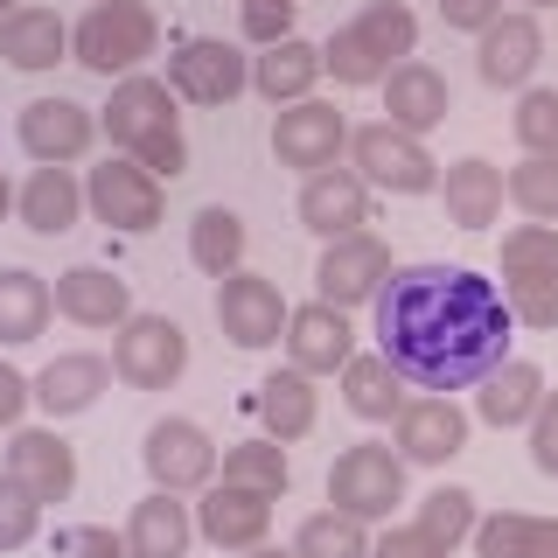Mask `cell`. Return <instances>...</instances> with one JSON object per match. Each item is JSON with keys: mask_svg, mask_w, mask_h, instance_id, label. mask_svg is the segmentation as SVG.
<instances>
[{"mask_svg": "<svg viewBox=\"0 0 558 558\" xmlns=\"http://www.w3.org/2000/svg\"><path fill=\"white\" fill-rule=\"evenodd\" d=\"M377 342L418 391H468L502 363L510 301L468 266H405L377 287Z\"/></svg>", "mask_w": 558, "mask_h": 558, "instance_id": "cell-1", "label": "cell"}, {"mask_svg": "<svg viewBox=\"0 0 558 558\" xmlns=\"http://www.w3.org/2000/svg\"><path fill=\"white\" fill-rule=\"evenodd\" d=\"M412 35H418L412 8H398V0H377L363 22H349L336 43L322 49V70H336L342 84H377L384 70H391V57H405V49H412Z\"/></svg>", "mask_w": 558, "mask_h": 558, "instance_id": "cell-2", "label": "cell"}, {"mask_svg": "<svg viewBox=\"0 0 558 558\" xmlns=\"http://www.w3.org/2000/svg\"><path fill=\"white\" fill-rule=\"evenodd\" d=\"M140 57H154V14L140 0H98L77 22V63L112 77V70H133Z\"/></svg>", "mask_w": 558, "mask_h": 558, "instance_id": "cell-3", "label": "cell"}, {"mask_svg": "<svg viewBox=\"0 0 558 558\" xmlns=\"http://www.w3.org/2000/svg\"><path fill=\"white\" fill-rule=\"evenodd\" d=\"M112 363H119V377H126V384H140V391H161V384L182 377L189 342H182V328H174L168 314H126V322H119Z\"/></svg>", "mask_w": 558, "mask_h": 558, "instance_id": "cell-4", "label": "cell"}, {"mask_svg": "<svg viewBox=\"0 0 558 558\" xmlns=\"http://www.w3.org/2000/svg\"><path fill=\"white\" fill-rule=\"evenodd\" d=\"M405 488V468H398L391 447H349L336 468H328V496L349 517H384Z\"/></svg>", "mask_w": 558, "mask_h": 558, "instance_id": "cell-5", "label": "cell"}, {"mask_svg": "<svg viewBox=\"0 0 558 558\" xmlns=\"http://www.w3.org/2000/svg\"><path fill=\"white\" fill-rule=\"evenodd\" d=\"M314 279H322V301L328 307H356V301H377V287L391 279V252H384L377 238L349 231L322 252V266H314Z\"/></svg>", "mask_w": 558, "mask_h": 558, "instance_id": "cell-6", "label": "cell"}, {"mask_svg": "<svg viewBox=\"0 0 558 558\" xmlns=\"http://www.w3.org/2000/svg\"><path fill=\"white\" fill-rule=\"evenodd\" d=\"M349 147H356V168L371 174L377 189H398V196H418V189H433V154L418 147L405 126H363Z\"/></svg>", "mask_w": 558, "mask_h": 558, "instance_id": "cell-7", "label": "cell"}, {"mask_svg": "<svg viewBox=\"0 0 558 558\" xmlns=\"http://www.w3.org/2000/svg\"><path fill=\"white\" fill-rule=\"evenodd\" d=\"M92 209L112 231H154L161 223V189L140 161H105L92 168Z\"/></svg>", "mask_w": 558, "mask_h": 558, "instance_id": "cell-8", "label": "cell"}, {"mask_svg": "<svg viewBox=\"0 0 558 558\" xmlns=\"http://www.w3.org/2000/svg\"><path fill=\"white\" fill-rule=\"evenodd\" d=\"M217 322H223V336H231L238 349L279 342V322H287L279 287H272V279H258V272H231V279H223V293H217Z\"/></svg>", "mask_w": 558, "mask_h": 558, "instance_id": "cell-9", "label": "cell"}, {"mask_svg": "<svg viewBox=\"0 0 558 558\" xmlns=\"http://www.w3.org/2000/svg\"><path fill=\"white\" fill-rule=\"evenodd\" d=\"M147 475L168 488H196L209 482V468H217V447L203 440V426H189V418H161V426H147Z\"/></svg>", "mask_w": 558, "mask_h": 558, "instance_id": "cell-10", "label": "cell"}, {"mask_svg": "<svg viewBox=\"0 0 558 558\" xmlns=\"http://www.w3.org/2000/svg\"><path fill=\"white\" fill-rule=\"evenodd\" d=\"M342 147V112L322 98H293V112H279L272 126V154L287 168H328Z\"/></svg>", "mask_w": 558, "mask_h": 558, "instance_id": "cell-11", "label": "cell"}, {"mask_svg": "<svg viewBox=\"0 0 558 558\" xmlns=\"http://www.w3.org/2000/svg\"><path fill=\"white\" fill-rule=\"evenodd\" d=\"M174 92L196 98V105H231L244 92V57L231 43H209V35H196V43L174 49Z\"/></svg>", "mask_w": 558, "mask_h": 558, "instance_id": "cell-12", "label": "cell"}, {"mask_svg": "<svg viewBox=\"0 0 558 558\" xmlns=\"http://www.w3.org/2000/svg\"><path fill=\"white\" fill-rule=\"evenodd\" d=\"M22 147L35 161H70V154L92 147V112L77 98H35L22 112Z\"/></svg>", "mask_w": 558, "mask_h": 558, "instance_id": "cell-13", "label": "cell"}, {"mask_svg": "<svg viewBox=\"0 0 558 558\" xmlns=\"http://www.w3.org/2000/svg\"><path fill=\"white\" fill-rule=\"evenodd\" d=\"M8 475L28 488L35 502H63L70 482H77V461H70V447L57 433H14L8 447Z\"/></svg>", "mask_w": 558, "mask_h": 558, "instance_id": "cell-14", "label": "cell"}, {"mask_svg": "<svg viewBox=\"0 0 558 558\" xmlns=\"http://www.w3.org/2000/svg\"><path fill=\"white\" fill-rule=\"evenodd\" d=\"M57 307L70 322H84V328H112V322L133 314V293H126V279L105 272V266H70L57 279Z\"/></svg>", "mask_w": 558, "mask_h": 558, "instance_id": "cell-15", "label": "cell"}, {"mask_svg": "<svg viewBox=\"0 0 558 558\" xmlns=\"http://www.w3.org/2000/svg\"><path fill=\"white\" fill-rule=\"evenodd\" d=\"M287 349H293V371H336V363H349V322L342 307L314 301V307H293L287 314Z\"/></svg>", "mask_w": 558, "mask_h": 558, "instance_id": "cell-16", "label": "cell"}, {"mask_svg": "<svg viewBox=\"0 0 558 558\" xmlns=\"http://www.w3.org/2000/svg\"><path fill=\"white\" fill-rule=\"evenodd\" d=\"M545 57V35H537L531 14H496L482 28V77L488 84H523Z\"/></svg>", "mask_w": 558, "mask_h": 558, "instance_id": "cell-17", "label": "cell"}, {"mask_svg": "<svg viewBox=\"0 0 558 558\" xmlns=\"http://www.w3.org/2000/svg\"><path fill=\"white\" fill-rule=\"evenodd\" d=\"M384 112H391V126H405V133L440 126V119H447V77L426 70V63L391 70V84H384Z\"/></svg>", "mask_w": 558, "mask_h": 558, "instance_id": "cell-18", "label": "cell"}, {"mask_svg": "<svg viewBox=\"0 0 558 558\" xmlns=\"http://www.w3.org/2000/svg\"><path fill=\"white\" fill-rule=\"evenodd\" d=\"M63 49H70V28L49 8H14L8 22H0V57L14 70H49Z\"/></svg>", "mask_w": 558, "mask_h": 558, "instance_id": "cell-19", "label": "cell"}, {"mask_svg": "<svg viewBox=\"0 0 558 558\" xmlns=\"http://www.w3.org/2000/svg\"><path fill=\"white\" fill-rule=\"evenodd\" d=\"M105 126H112V140H126V147H140L147 133L174 126L168 84H154V77H126V84L112 92V105H105Z\"/></svg>", "mask_w": 558, "mask_h": 558, "instance_id": "cell-20", "label": "cell"}, {"mask_svg": "<svg viewBox=\"0 0 558 558\" xmlns=\"http://www.w3.org/2000/svg\"><path fill=\"white\" fill-rule=\"evenodd\" d=\"M468 440V418L447 405V398H426V405H405L398 412V447L412 453V461H447V453H461Z\"/></svg>", "mask_w": 558, "mask_h": 558, "instance_id": "cell-21", "label": "cell"}, {"mask_svg": "<svg viewBox=\"0 0 558 558\" xmlns=\"http://www.w3.org/2000/svg\"><path fill=\"white\" fill-rule=\"evenodd\" d=\"M301 223L322 238H349L363 223V182L356 174H314L301 189Z\"/></svg>", "mask_w": 558, "mask_h": 558, "instance_id": "cell-22", "label": "cell"}, {"mask_svg": "<svg viewBox=\"0 0 558 558\" xmlns=\"http://www.w3.org/2000/svg\"><path fill=\"white\" fill-rule=\"evenodd\" d=\"M126 558H189V510H182V502H168V488L133 510Z\"/></svg>", "mask_w": 558, "mask_h": 558, "instance_id": "cell-23", "label": "cell"}, {"mask_svg": "<svg viewBox=\"0 0 558 558\" xmlns=\"http://www.w3.org/2000/svg\"><path fill=\"white\" fill-rule=\"evenodd\" d=\"M266 523H272V510H266V496H252V488H231V482H223L217 496L203 502V531L217 537V545H231V551L258 545V537H266Z\"/></svg>", "mask_w": 558, "mask_h": 558, "instance_id": "cell-24", "label": "cell"}, {"mask_svg": "<svg viewBox=\"0 0 558 558\" xmlns=\"http://www.w3.org/2000/svg\"><path fill=\"white\" fill-rule=\"evenodd\" d=\"M496 209H502V174L488 161H453L447 168V217L461 223V231L496 223Z\"/></svg>", "mask_w": 558, "mask_h": 558, "instance_id": "cell-25", "label": "cell"}, {"mask_svg": "<svg viewBox=\"0 0 558 558\" xmlns=\"http://www.w3.org/2000/svg\"><path fill=\"white\" fill-rule=\"evenodd\" d=\"M258 92H266L272 105L279 98H307V84L322 77V49L301 43V35H287V43H266V57H258Z\"/></svg>", "mask_w": 558, "mask_h": 558, "instance_id": "cell-26", "label": "cell"}, {"mask_svg": "<svg viewBox=\"0 0 558 558\" xmlns=\"http://www.w3.org/2000/svg\"><path fill=\"white\" fill-rule=\"evenodd\" d=\"M77 182H70V174L49 161V168H35V182L22 189V223L28 231H43V238H63L70 223H77Z\"/></svg>", "mask_w": 558, "mask_h": 558, "instance_id": "cell-27", "label": "cell"}, {"mask_svg": "<svg viewBox=\"0 0 558 558\" xmlns=\"http://www.w3.org/2000/svg\"><path fill=\"white\" fill-rule=\"evenodd\" d=\"M482 384H488V391H482V418H488V426H517V418H531L537 398H545L537 363H496Z\"/></svg>", "mask_w": 558, "mask_h": 558, "instance_id": "cell-28", "label": "cell"}, {"mask_svg": "<svg viewBox=\"0 0 558 558\" xmlns=\"http://www.w3.org/2000/svg\"><path fill=\"white\" fill-rule=\"evenodd\" d=\"M258 418H266L279 440H301V433L314 426V384H307V371H272L266 384H258Z\"/></svg>", "mask_w": 558, "mask_h": 558, "instance_id": "cell-29", "label": "cell"}, {"mask_svg": "<svg viewBox=\"0 0 558 558\" xmlns=\"http://www.w3.org/2000/svg\"><path fill=\"white\" fill-rule=\"evenodd\" d=\"M28 391L43 398L49 412H84V405L105 391V363H98V356H57L43 377L28 384Z\"/></svg>", "mask_w": 558, "mask_h": 558, "instance_id": "cell-30", "label": "cell"}, {"mask_svg": "<svg viewBox=\"0 0 558 558\" xmlns=\"http://www.w3.org/2000/svg\"><path fill=\"white\" fill-rule=\"evenodd\" d=\"M482 558H558V523L545 517H488L475 531Z\"/></svg>", "mask_w": 558, "mask_h": 558, "instance_id": "cell-31", "label": "cell"}, {"mask_svg": "<svg viewBox=\"0 0 558 558\" xmlns=\"http://www.w3.org/2000/svg\"><path fill=\"white\" fill-rule=\"evenodd\" d=\"M49 322V287L35 272H0V342H35Z\"/></svg>", "mask_w": 558, "mask_h": 558, "instance_id": "cell-32", "label": "cell"}, {"mask_svg": "<svg viewBox=\"0 0 558 558\" xmlns=\"http://www.w3.org/2000/svg\"><path fill=\"white\" fill-rule=\"evenodd\" d=\"M189 258H196L203 272H231L238 258H244V223L223 203L196 209V223H189Z\"/></svg>", "mask_w": 558, "mask_h": 558, "instance_id": "cell-33", "label": "cell"}, {"mask_svg": "<svg viewBox=\"0 0 558 558\" xmlns=\"http://www.w3.org/2000/svg\"><path fill=\"white\" fill-rule=\"evenodd\" d=\"M342 391H349V412H363V418H391L398 412V371L384 356H349L342 363Z\"/></svg>", "mask_w": 558, "mask_h": 558, "instance_id": "cell-34", "label": "cell"}, {"mask_svg": "<svg viewBox=\"0 0 558 558\" xmlns=\"http://www.w3.org/2000/svg\"><path fill=\"white\" fill-rule=\"evenodd\" d=\"M223 482L252 488V496H279V488H287V453L272 440H244V447L223 453Z\"/></svg>", "mask_w": 558, "mask_h": 558, "instance_id": "cell-35", "label": "cell"}, {"mask_svg": "<svg viewBox=\"0 0 558 558\" xmlns=\"http://www.w3.org/2000/svg\"><path fill=\"white\" fill-rule=\"evenodd\" d=\"M293 558H363V517H349V510L307 517L301 537H293Z\"/></svg>", "mask_w": 558, "mask_h": 558, "instance_id": "cell-36", "label": "cell"}, {"mask_svg": "<svg viewBox=\"0 0 558 558\" xmlns=\"http://www.w3.org/2000/svg\"><path fill=\"white\" fill-rule=\"evenodd\" d=\"M545 272H558V231L523 223L502 238V279H545Z\"/></svg>", "mask_w": 558, "mask_h": 558, "instance_id": "cell-37", "label": "cell"}, {"mask_svg": "<svg viewBox=\"0 0 558 558\" xmlns=\"http://www.w3.org/2000/svg\"><path fill=\"white\" fill-rule=\"evenodd\" d=\"M418 531L440 537V545L468 537V531H475V496H468V488H433L426 510H418Z\"/></svg>", "mask_w": 558, "mask_h": 558, "instance_id": "cell-38", "label": "cell"}, {"mask_svg": "<svg viewBox=\"0 0 558 558\" xmlns=\"http://www.w3.org/2000/svg\"><path fill=\"white\" fill-rule=\"evenodd\" d=\"M510 196L531 209V217H558V161L551 154H531V161L510 168Z\"/></svg>", "mask_w": 558, "mask_h": 558, "instance_id": "cell-39", "label": "cell"}, {"mask_svg": "<svg viewBox=\"0 0 558 558\" xmlns=\"http://www.w3.org/2000/svg\"><path fill=\"white\" fill-rule=\"evenodd\" d=\"M35 517H43V502H35L14 475H0V551L28 545V537H35Z\"/></svg>", "mask_w": 558, "mask_h": 558, "instance_id": "cell-40", "label": "cell"}, {"mask_svg": "<svg viewBox=\"0 0 558 558\" xmlns=\"http://www.w3.org/2000/svg\"><path fill=\"white\" fill-rule=\"evenodd\" d=\"M517 140L531 154H551L558 147V92H531L517 105Z\"/></svg>", "mask_w": 558, "mask_h": 558, "instance_id": "cell-41", "label": "cell"}, {"mask_svg": "<svg viewBox=\"0 0 558 558\" xmlns=\"http://www.w3.org/2000/svg\"><path fill=\"white\" fill-rule=\"evenodd\" d=\"M510 314L531 328H558V272L545 279H510Z\"/></svg>", "mask_w": 558, "mask_h": 558, "instance_id": "cell-42", "label": "cell"}, {"mask_svg": "<svg viewBox=\"0 0 558 558\" xmlns=\"http://www.w3.org/2000/svg\"><path fill=\"white\" fill-rule=\"evenodd\" d=\"M133 154H140V168H147V174H182V168H189V147H182V133H174V126L147 133Z\"/></svg>", "mask_w": 558, "mask_h": 558, "instance_id": "cell-43", "label": "cell"}, {"mask_svg": "<svg viewBox=\"0 0 558 558\" xmlns=\"http://www.w3.org/2000/svg\"><path fill=\"white\" fill-rule=\"evenodd\" d=\"M57 558H126V545H119L105 523H77V531L57 537Z\"/></svg>", "mask_w": 558, "mask_h": 558, "instance_id": "cell-44", "label": "cell"}, {"mask_svg": "<svg viewBox=\"0 0 558 558\" xmlns=\"http://www.w3.org/2000/svg\"><path fill=\"white\" fill-rule=\"evenodd\" d=\"M537 426H531V461L545 468V475H558V391H545L537 398Z\"/></svg>", "mask_w": 558, "mask_h": 558, "instance_id": "cell-45", "label": "cell"}, {"mask_svg": "<svg viewBox=\"0 0 558 558\" xmlns=\"http://www.w3.org/2000/svg\"><path fill=\"white\" fill-rule=\"evenodd\" d=\"M287 22H293L287 0H244V35H258V43H287Z\"/></svg>", "mask_w": 558, "mask_h": 558, "instance_id": "cell-46", "label": "cell"}, {"mask_svg": "<svg viewBox=\"0 0 558 558\" xmlns=\"http://www.w3.org/2000/svg\"><path fill=\"white\" fill-rule=\"evenodd\" d=\"M377 558H447V545H440V537H426V531L412 523V531H391V537H384Z\"/></svg>", "mask_w": 558, "mask_h": 558, "instance_id": "cell-47", "label": "cell"}, {"mask_svg": "<svg viewBox=\"0 0 558 558\" xmlns=\"http://www.w3.org/2000/svg\"><path fill=\"white\" fill-rule=\"evenodd\" d=\"M502 14V0H440V22L447 28H488Z\"/></svg>", "mask_w": 558, "mask_h": 558, "instance_id": "cell-48", "label": "cell"}, {"mask_svg": "<svg viewBox=\"0 0 558 558\" xmlns=\"http://www.w3.org/2000/svg\"><path fill=\"white\" fill-rule=\"evenodd\" d=\"M28 377L22 371H8V363H0V426H8V418H22V405H28Z\"/></svg>", "mask_w": 558, "mask_h": 558, "instance_id": "cell-49", "label": "cell"}, {"mask_svg": "<svg viewBox=\"0 0 558 558\" xmlns=\"http://www.w3.org/2000/svg\"><path fill=\"white\" fill-rule=\"evenodd\" d=\"M0 217H8V174H0Z\"/></svg>", "mask_w": 558, "mask_h": 558, "instance_id": "cell-50", "label": "cell"}, {"mask_svg": "<svg viewBox=\"0 0 558 558\" xmlns=\"http://www.w3.org/2000/svg\"><path fill=\"white\" fill-rule=\"evenodd\" d=\"M258 558H293V551H258Z\"/></svg>", "mask_w": 558, "mask_h": 558, "instance_id": "cell-51", "label": "cell"}, {"mask_svg": "<svg viewBox=\"0 0 558 558\" xmlns=\"http://www.w3.org/2000/svg\"><path fill=\"white\" fill-rule=\"evenodd\" d=\"M531 8H558V0H531Z\"/></svg>", "mask_w": 558, "mask_h": 558, "instance_id": "cell-52", "label": "cell"}, {"mask_svg": "<svg viewBox=\"0 0 558 558\" xmlns=\"http://www.w3.org/2000/svg\"><path fill=\"white\" fill-rule=\"evenodd\" d=\"M0 14H14V0H0Z\"/></svg>", "mask_w": 558, "mask_h": 558, "instance_id": "cell-53", "label": "cell"}, {"mask_svg": "<svg viewBox=\"0 0 558 558\" xmlns=\"http://www.w3.org/2000/svg\"><path fill=\"white\" fill-rule=\"evenodd\" d=\"M287 8H293V0H287Z\"/></svg>", "mask_w": 558, "mask_h": 558, "instance_id": "cell-54", "label": "cell"}]
</instances>
